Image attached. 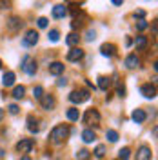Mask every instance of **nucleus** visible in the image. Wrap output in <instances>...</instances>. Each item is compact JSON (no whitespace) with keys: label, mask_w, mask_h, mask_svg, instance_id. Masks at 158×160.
Masks as SVG:
<instances>
[{"label":"nucleus","mask_w":158,"mask_h":160,"mask_svg":"<svg viewBox=\"0 0 158 160\" xmlns=\"http://www.w3.org/2000/svg\"><path fill=\"white\" fill-rule=\"evenodd\" d=\"M67 135H69L67 126L60 124V126H57V128H53L49 138H51V142H53V144H60V142H64V140H66V137H67Z\"/></svg>","instance_id":"obj_1"},{"label":"nucleus","mask_w":158,"mask_h":160,"mask_svg":"<svg viewBox=\"0 0 158 160\" xmlns=\"http://www.w3.org/2000/svg\"><path fill=\"white\" fill-rule=\"evenodd\" d=\"M69 100L73 104H84L89 100V91L87 89H80V91H73L69 95Z\"/></svg>","instance_id":"obj_2"},{"label":"nucleus","mask_w":158,"mask_h":160,"mask_svg":"<svg viewBox=\"0 0 158 160\" xmlns=\"http://www.w3.org/2000/svg\"><path fill=\"white\" fill-rule=\"evenodd\" d=\"M22 69H24L26 75L33 77L37 73V62L31 58V57H24V60H22Z\"/></svg>","instance_id":"obj_3"},{"label":"nucleus","mask_w":158,"mask_h":160,"mask_svg":"<svg viewBox=\"0 0 158 160\" xmlns=\"http://www.w3.org/2000/svg\"><path fill=\"white\" fill-rule=\"evenodd\" d=\"M84 124H93L96 128L100 124V113L96 109H87L84 115Z\"/></svg>","instance_id":"obj_4"},{"label":"nucleus","mask_w":158,"mask_h":160,"mask_svg":"<svg viewBox=\"0 0 158 160\" xmlns=\"http://www.w3.org/2000/svg\"><path fill=\"white\" fill-rule=\"evenodd\" d=\"M33 146H35V140L33 138H22L17 144V151L18 153H29L31 149H33Z\"/></svg>","instance_id":"obj_5"},{"label":"nucleus","mask_w":158,"mask_h":160,"mask_svg":"<svg viewBox=\"0 0 158 160\" xmlns=\"http://www.w3.org/2000/svg\"><path fill=\"white\" fill-rule=\"evenodd\" d=\"M38 42V33L35 29H29L27 33H26V37H24V40H22V44L26 46V48H31V46H35Z\"/></svg>","instance_id":"obj_6"},{"label":"nucleus","mask_w":158,"mask_h":160,"mask_svg":"<svg viewBox=\"0 0 158 160\" xmlns=\"http://www.w3.org/2000/svg\"><path fill=\"white\" fill-rule=\"evenodd\" d=\"M140 93H142L146 98H155V97H156V88H155V84H144V86L140 88Z\"/></svg>","instance_id":"obj_7"},{"label":"nucleus","mask_w":158,"mask_h":160,"mask_svg":"<svg viewBox=\"0 0 158 160\" xmlns=\"http://www.w3.org/2000/svg\"><path fill=\"white\" fill-rule=\"evenodd\" d=\"M84 57V51L80 49V48H71L69 51H67V60L69 62H77V60H80Z\"/></svg>","instance_id":"obj_8"},{"label":"nucleus","mask_w":158,"mask_h":160,"mask_svg":"<svg viewBox=\"0 0 158 160\" xmlns=\"http://www.w3.org/2000/svg\"><path fill=\"white\" fill-rule=\"evenodd\" d=\"M153 158V153L147 146H142L138 151H136V160H151Z\"/></svg>","instance_id":"obj_9"},{"label":"nucleus","mask_w":158,"mask_h":160,"mask_svg":"<svg viewBox=\"0 0 158 160\" xmlns=\"http://www.w3.org/2000/svg\"><path fill=\"white\" fill-rule=\"evenodd\" d=\"M67 15V8L64 6V4H57L55 8H53V17L55 18H64Z\"/></svg>","instance_id":"obj_10"},{"label":"nucleus","mask_w":158,"mask_h":160,"mask_svg":"<svg viewBox=\"0 0 158 160\" xmlns=\"http://www.w3.org/2000/svg\"><path fill=\"white\" fill-rule=\"evenodd\" d=\"M138 66H140V58L136 55L126 57V68H127V69H135V68H138Z\"/></svg>","instance_id":"obj_11"},{"label":"nucleus","mask_w":158,"mask_h":160,"mask_svg":"<svg viewBox=\"0 0 158 160\" xmlns=\"http://www.w3.org/2000/svg\"><path fill=\"white\" fill-rule=\"evenodd\" d=\"M64 64L62 62H53V64H49V73L51 75H55V77H58V75H62L64 73Z\"/></svg>","instance_id":"obj_12"},{"label":"nucleus","mask_w":158,"mask_h":160,"mask_svg":"<svg viewBox=\"0 0 158 160\" xmlns=\"http://www.w3.org/2000/svg\"><path fill=\"white\" fill-rule=\"evenodd\" d=\"M131 118H133V122H136V124H142V122H146L147 115H146V111L144 109H135L133 111V115H131Z\"/></svg>","instance_id":"obj_13"},{"label":"nucleus","mask_w":158,"mask_h":160,"mask_svg":"<svg viewBox=\"0 0 158 160\" xmlns=\"http://www.w3.org/2000/svg\"><path fill=\"white\" fill-rule=\"evenodd\" d=\"M100 53H102L104 57H113V55L116 53V46H115V44H104V46L100 48Z\"/></svg>","instance_id":"obj_14"},{"label":"nucleus","mask_w":158,"mask_h":160,"mask_svg":"<svg viewBox=\"0 0 158 160\" xmlns=\"http://www.w3.org/2000/svg\"><path fill=\"white\" fill-rule=\"evenodd\" d=\"M15 73L13 71H7V73H4V77H2V84H4V88H11L13 84H15Z\"/></svg>","instance_id":"obj_15"},{"label":"nucleus","mask_w":158,"mask_h":160,"mask_svg":"<svg viewBox=\"0 0 158 160\" xmlns=\"http://www.w3.org/2000/svg\"><path fill=\"white\" fill-rule=\"evenodd\" d=\"M40 104H42V108H44V109H53V108H55V98H53V97H51V95H46V97H42V98H40Z\"/></svg>","instance_id":"obj_16"},{"label":"nucleus","mask_w":158,"mask_h":160,"mask_svg":"<svg viewBox=\"0 0 158 160\" xmlns=\"http://www.w3.org/2000/svg\"><path fill=\"white\" fill-rule=\"evenodd\" d=\"M7 28H9V31H18L20 28H22V20L20 18H17V17H11L9 18V24H7Z\"/></svg>","instance_id":"obj_17"},{"label":"nucleus","mask_w":158,"mask_h":160,"mask_svg":"<svg viewBox=\"0 0 158 160\" xmlns=\"http://www.w3.org/2000/svg\"><path fill=\"white\" fill-rule=\"evenodd\" d=\"M78 42H80V37L77 35V33H69V35H67V38H66V44H67L69 48H75Z\"/></svg>","instance_id":"obj_18"},{"label":"nucleus","mask_w":158,"mask_h":160,"mask_svg":"<svg viewBox=\"0 0 158 160\" xmlns=\"http://www.w3.org/2000/svg\"><path fill=\"white\" fill-rule=\"evenodd\" d=\"M82 140H84L86 144L93 142V140H95V131L93 129H84L82 131Z\"/></svg>","instance_id":"obj_19"},{"label":"nucleus","mask_w":158,"mask_h":160,"mask_svg":"<svg viewBox=\"0 0 158 160\" xmlns=\"http://www.w3.org/2000/svg\"><path fill=\"white\" fill-rule=\"evenodd\" d=\"M66 117H67V118H69L71 122H77V120L80 118V111L77 109V108H71V109H67Z\"/></svg>","instance_id":"obj_20"},{"label":"nucleus","mask_w":158,"mask_h":160,"mask_svg":"<svg viewBox=\"0 0 158 160\" xmlns=\"http://www.w3.org/2000/svg\"><path fill=\"white\" fill-rule=\"evenodd\" d=\"M109 86H111V80L107 78V77H98V88L102 91H107Z\"/></svg>","instance_id":"obj_21"},{"label":"nucleus","mask_w":158,"mask_h":160,"mask_svg":"<svg viewBox=\"0 0 158 160\" xmlns=\"http://www.w3.org/2000/svg\"><path fill=\"white\" fill-rule=\"evenodd\" d=\"M135 46H136V49H144V48L147 46V38H146V37H136Z\"/></svg>","instance_id":"obj_22"},{"label":"nucleus","mask_w":158,"mask_h":160,"mask_svg":"<svg viewBox=\"0 0 158 160\" xmlns=\"http://www.w3.org/2000/svg\"><path fill=\"white\" fill-rule=\"evenodd\" d=\"M24 93H26V88H24V86H17V88L13 89V97L18 100V98H22V97H24Z\"/></svg>","instance_id":"obj_23"},{"label":"nucleus","mask_w":158,"mask_h":160,"mask_svg":"<svg viewBox=\"0 0 158 160\" xmlns=\"http://www.w3.org/2000/svg\"><path fill=\"white\" fill-rule=\"evenodd\" d=\"M27 129L31 131V133H38V126H37V122H35V120H33V117H29V118H27Z\"/></svg>","instance_id":"obj_24"},{"label":"nucleus","mask_w":158,"mask_h":160,"mask_svg":"<svg viewBox=\"0 0 158 160\" xmlns=\"http://www.w3.org/2000/svg\"><path fill=\"white\" fill-rule=\"evenodd\" d=\"M118 157H120V160H129V158H131V149H129V148L120 149L118 151Z\"/></svg>","instance_id":"obj_25"},{"label":"nucleus","mask_w":158,"mask_h":160,"mask_svg":"<svg viewBox=\"0 0 158 160\" xmlns=\"http://www.w3.org/2000/svg\"><path fill=\"white\" fill-rule=\"evenodd\" d=\"M89 157H91V153H89L87 149L77 151V158H78V160H89Z\"/></svg>","instance_id":"obj_26"},{"label":"nucleus","mask_w":158,"mask_h":160,"mask_svg":"<svg viewBox=\"0 0 158 160\" xmlns=\"http://www.w3.org/2000/svg\"><path fill=\"white\" fill-rule=\"evenodd\" d=\"M106 137H107L109 142H116L118 140V133L115 129H107V133H106Z\"/></svg>","instance_id":"obj_27"},{"label":"nucleus","mask_w":158,"mask_h":160,"mask_svg":"<svg viewBox=\"0 0 158 160\" xmlns=\"http://www.w3.org/2000/svg\"><path fill=\"white\" fill-rule=\"evenodd\" d=\"M33 97H35L37 100H40L42 97H44V88H42V86H37V88L33 89Z\"/></svg>","instance_id":"obj_28"},{"label":"nucleus","mask_w":158,"mask_h":160,"mask_svg":"<svg viewBox=\"0 0 158 160\" xmlns=\"http://www.w3.org/2000/svg\"><path fill=\"white\" fill-rule=\"evenodd\" d=\"M47 38L51 40V42H58V38H60V33L57 29H51L49 31V35H47Z\"/></svg>","instance_id":"obj_29"},{"label":"nucleus","mask_w":158,"mask_h":160,"mask_svg":"<svg viewBox=\"0 0 158 160\" xmlns=\"http://www.w3.org/2000/svg\"><path fill=\"white\" fill-rule=\"evenodd\" d=\"M104 155H106V148H104V146H96V149H95V157H96V158H102Z\"/></svg>","instance_id":"obj_30"},{"label":"nucleus","mask_w":158,"mask_h":160,"mask_svg":"<svg viewBox=\"0 0 158 160\" xmlns=\"http://www.w3.org/2000/svg\"><path fill=\"white\" fill-rule=\"evenodd\" d=\"M136 29L138 31L147 29V22H146V20H138V22H136Z\"/></svg>","instance_id":"obj_31"},{"label":"nucleus","mask_w":158,"mask_h":160,"mask_svg":"<svg viewBox=\"0 0 158 160\" xmlns=\"http://www.w3.org/2000/svg\"><path fill=\"white\" fill-rule=\"evenodd\" d=\"M47 22H49V20H47V18H44V17H40V18L37 20L38 28H42V29H44V28H47Z\"/></svg>","instance_id":"obj_32"},{"label":"nucleus","mask_w":158,"mask_h":160,"mask_svg":"<svg viewBox=\"0 0 158 160\" xmlns=\"http://www.w3.org/2000/svg\"><path fill=\"white\" fill-rule=\"evenodd\" d=\"M95 38H96V33L89 29L87 33H86V40H89V42H91V40H95Z\"/></svg>","instance_id":"obj_33"},{"label":"nucleus","mask_w":158,"mask_h":160,"mask_svg":"<svg viewBox=\"0 0 158 160\" xmlns=\"http://www.w3.org/2000/svg\"><path fill=\"white\" fill-rule=\"evenodd\" d=\"M9 113L11 115H17V113H18V106H17V104H11L9 106Z\"/></svg>","instance_id":"obj_34"},{"label":"nucleus","mask_w":158,"mask_h":160,"mask_svg":"<svg viewBox=\"0 0 158 160\" xmlns=\"http://www.w3.org/2000/svg\"><path fill=\"white\" fill-rule=\"evenodd\" d=\"M136 17H138V18L142 20V18H144V17H146V11H142V9L135 11V18H136Z\"/></svg>","instance_id":"obj_35"},{"label":"nucleus","mask_w":158,"mask_h":160,"mask_svg":"<svg viewBox=\"0 0 158 160\" xmlns=\"http://www.w3.org/2000/svg\"><path fill=\"white\" fill-rule=\"evenodd\" d=\"M116 93H118V97H126V88H124V86H118Z\"/></svg>","instance_id":"obj_36"},{"label":"nucleus","mask_w":158,"mask_h":160,"mask_svg":"<svg viewBox=\"0 0 158 160\" xmlns=\"http://www.w3.org/2000/svg\"><path fill=\"white\" fill-rule=\"evenodd\" d=\"M20 160H31V158H29V157H27V155H24V157H22V158H20Z\"/></svg>","instance_id":"obj_37"},{"label":"nucleus","mask_w":158,"mask_h":160,"mask_svg":"<svg viewBox=\"0 0 158 160\" xmlns=\"http://www.w3.org/2000/svg\"><path fill=\"white\" fill-rule=\"evenodd\" d=\"M4 118V109H0V120Z\"/></svg>","instance_id":"obj_38"},{"label":"nucleus","mask_w":158,"mask_h":160,"mask_svg":"<svg viewBox=\"0 0 158 160\" xmlns=\"http://www.w3.org/2000/svg\"><path fill=\"white\" fill-rule=\"evenodd\" d=\"M0 157H4V151H2V149H0Z\"/></svg>","instance_id":"obj_39"},{"label":"nucleus","mask_w":158,"mask_h":160,"mask_svg":"<svg viewBox=\"0 0 158 160\" xmlns=\"http://www.w3.org/2000/svg\"><path fill=\"white\" fill-rule=\"evenodd\" d=\"M0 68H2V60H0Z\"/></svg>","instance_id":"obj_40"}]
</instances>
